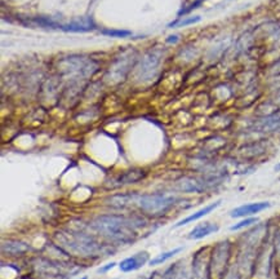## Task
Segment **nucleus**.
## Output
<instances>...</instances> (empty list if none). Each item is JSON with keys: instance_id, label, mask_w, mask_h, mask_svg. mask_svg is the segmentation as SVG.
<instances>
[{"instance_id": "obj_1", "label": "nucleus", "mask_w": 280, "mask_h": 279, "mask_svg": "<svg viewBox=\"0 0 280 279\" xmlns=\"http://www.w3.org/2000/svg\"><path fill=\"white\" fill-rule=\"evenodd\" d=\"M90 226L100 235L111 242L127 244L136 240V226L127 217L119 215H101L92 220Z\"/></svg>"}, {"instance_id": "obj_2", "label": "nucleus", "mask_w": 280, "mask_h": 279, "mask_svg": "<svg viewBox=\"0 0 280 279\" xmlns=\"http://www.w3.org/2000/svg\"><path fill=\"white\" fill-rule=\"evenodd\" d=\"M57 242L61 243L67 251L83 256H96L101 252L98 242L83 232L69 230V232L57 234Z\"/></svg>"}, {"instance_id": "obj_3", "label": "nucleus", "mask_w": 280, "mask_h": 279, "mask_svg": "<svg viewBox=\"0 0 280 279\" xmlns=\"http://www.w3.org/2000/svg\"><path fill=\"white\" fill-rule=\"evenodd\" d=\"M231 246L230 242H220L210 251L209 274L210 279H224L226 274L227 264L230 259Z\"/></svg>"}, {"instance_id": "obj_4", "label": "nucleus", "mask_w": 280, "mask_h": 279, "mask_svg": "<svg viewBox=\"0 0 280 279\" xmlns=\"http://www.w3.org/2000/svg\"><path fill=\"white\" fill-rule=\"evenodd\" d=\"M138 206L142 211L150 215H159L174 206L177 203L176 196L164 195V194H149L138 196Z\"/></svg>"}, {"instance_id": "obj_5", "label": "nucleus", "mask_w": 280, "mask_h": 279, "mask_svg": "<svg viewBox=\"0 0 280 279\" xmlns=\"http://www.w3.org/2000/svg\"><path fill=\"white\" fill-rule=\"evenodd\" d=\"M61 70L66 74H75L80 77H90L98 69L94 61L81 56H71L60 62Z\"/></svg>"}, {"instance_id": "obj_6", "label": "nucleus", "mask_w": 280, "mask_h": 279, "mask_svg": "<svg viewBox=\"0 0 280 279\" xmlns=\"http://www.w3.org/2000/svg\"><path fill=\"white\" fill-rule=\"evenodd\" d=\"M209 260V247H203L195 253L193 261V279H210Z\"/></svg>"}, {"instance_id": "obj_7", "label": "nucleus", "mask_w": 280, "mask_h": 279, "mask_svg": "<svg viewBox=\"0 0 280 279\" xmlns=\"http://www.w3.org/2000/svg\"><path fill=\"white\" fill-rule=\"evenodd\" d=\"M213 180L200 177H184L177 181V189L184 193H203L213 185Z\"/></svg>"}, {"instance_id": "obj_8", "label": "nucleus", "mask_w": 280, "mask_h": 279, "mask_svg": "<svg viewBox=\"0 0 280 279\" xmlns=\"http://www.w3.org/2000/svg\"><path fill=\"white\" fill-rule=\"evenodd\" d=\"M96 29V23L92 20V17H81L78 20H74L69 23H58L54 21L53 30H62L66 33H88Z\"/></svg>"}, {"instance_id": "obj_9", "label": "nucleus", "mask_w": 280, "mask_h": 279, "mask_svg": "<svg viewBox=\"0 0 280 279\" xmlns=\"http://www.w3.org/2000/svg\"><path fill=\"white\" fill-rule=\"evenodd\" d=\"M270 202H254V203H247L243 206H239L237 208H234L230 212V216L233 219H243V217H249L252 215L260 213L265 209L270 208Z\"/></svg>"}, {"instance_id": "obj_10", "label": "nucleus", "mask_w": 280, "mask_h": 279, "mask_svg": "<svg viewBox=\"0 0 280 279\" xmlns=\"http://www.w3.org/2000/svg\"><path fill=\"white\" fill-rule=\"evenodd\" d=\"M147 260H149V253L140 252V253H137V255L130 256V257L124 259L123 261L119 264V268L123 273L134 272V270L140 269L141 266H144Z\"/></svg>"}, {"instance_id": "obj_11", "label": "nucleus", "mask_w": 280, "mask_h": 279, "mask_svg": "<svg viewBox=\"0 0 280 279\" xmlns=\"http://www.w3.org/2000/svg\"><path fill=\"white\" fill-rule=\"evenodd\" d=\"M159 65V56L157 53H149L144 57V60L140 65V70H138V74H140V78L142 79H149L155 74L157 71V67Z\"/></svg>"}, {"instance_id": "obj_12", "label": "nucleus", "mask_w": 280, "mask_h": 279, "mask_svg": "<svg viewBox=\"0 0 280 279\" xmlns=\"http://www.w3.org/2000/svg\"><path fill=\"white\" fill-rule=\"evenodd\" d=\"M220 230V226L214 223H201L199 225H197L189 232V239L191 240H199L204 239L207 236L212 235L214 232H217Z\"/></svg>"}, {"instance_id": "obj_13", "label": "nucleus", "mask_w": 280, "mask_h": 279, "mask_svg": "<svg viewBox=\"0 0 280 279\" xmlns=\"http://www.w3.org/2000/svg\"><path fill=\"white\" fill-rule=\"evenodd\" d=\"M137 200H138V195H136V194H118V195L110 196L106 200V204L113 207L114 209H125L132 206Z\"/></svg>"}, {"instance_id": "obj_14", "label": "nucleus", "mask_w": 280, "mask_h": 279, "mask_svg": "<svg viewBox=\"0 0 280 279\" xmlns=\"http://www.w3.org/2000/svg\"><path fill=\"white\" fill-rule=\"evenodd\" d=\"M220 206H221V200H216V202L210 203V204L205 206L204 208L199 209V211H197V212L190 215V216H187L186 219H182L181 221H178V223L176 224V226H185V225H187V224H191V223H194V221H197V220L203 219V217H205L207 215L213 212L214 209L218 208Z\"/></svg>"}, {"instance_id": "obj_15", "label": "nucleus", "mask_w": 280, "mask_h": 279, "mask_svg": "<svg viewBox=\"0 0 280 279\" xmlns=\"http://www.w3.org/2000/svg\"><path fill=\"white\" fill-rule=\"evenodd\" d=\"M1 251H3V253L17 256L27 252L29 246L26 243L20 242V240H7V242L1 243Z\"/></svg>"}, {"instance_id": "obj_16", "label": "nucleus", "mask_w": 280, "mask_h": 279, "mask_svg": "<svg viewBox=\"0 0 280 279\" xmlns=\"http://www.w3.org/2000/svg\"><path fill=\"white\" fill-rule=\"evenodd\" d=\"M146 173L141 170H133V171H128V172L120 175L115 180V184L117 186L119 185H127V184H134L137 181H141L142 179H145Z\"/></svg>"}, {"instance_id": "obj_17", "label": "nucleus", "mask_w": 280, "mask_h": 279, "mask_svg": "<svg viewBox=\"0 0 280 279\" xmlns=\"http://www.w3.org/2000/svg\"><path fill=\"white\" fill-rule=\"evenodd\" d=\"M182 249H184V247H177V248L172 249V251H167V252L160 253V255H158L157 257H154V259H151L150 261H149V265L157 266V265H160V264L165 263L167 260L172 259L173 256L178 255V253H180Z\"/></svg>"}, {"instance_id": "obj_18", "label": "nucleus", "mask_w": 280, "mask_h": 279, "mask_svg": "<svg viewBox=\"0 0 280 279\" xmlns=\"http://www.w3.org/2000/svg\"><path fill=\"white\" fill-rule=\"evenodd\" d=\"M201 20V17L200 16H193V17H185V18H177L176 21L173 22H169L167 25V27H184V26H189V25H193V23H197Z\"/></svg>"}, {"instance_id": "obj_19", "label": "nucleus", "mask_w": 280, "mask_h": 279, "mask_svg": "<svg viewBox=\"0 0 280 279\" xmlns=\"http://www.w3.org/2000/svg\"><path fill=\"white\" fill-rule=\"evenodd\" d=\"M101 34L110 38H119V39L132 37V31L120 30V29H104V30H101Z\"/></svg>"}, {"instance_id": "obj_20", "label": "nucleus", "mask_w": 280, "mask_h": 279, "mask_svg": "<svg viewBox=\"0 0 280 279\" xmlns=\"http://www.w3.org/2000/svg\"><path fill=\"white\" fill-rule=\"evenodd\" d=\"M260 221V220L257 219V217H244V219H241L239 221V223L234 224L233 226H230V230L231 232H237V230H240V229H247V228H249V226L254 225V224H257Z\"/></svg>"}, {"instance_id": "obj_21", "label": "nucleus", "mask_w": 280, "mask_h": 279, "mask_svg": "<svg viewBox=\"0 0 280 279\" xmlns=\"http://www.w3.org/2000/svg\"><path fill=\"white\" fill-rule=\"evenodd\" d=\"M165 279H190V277H189V274H187V272L184 268L182 269H177V265H174L167 273Z\"/></svg>"}, {"instance_id": "obj_22", "label": "nucleus", "mask_w": 280, "mask_h": 279, "mask_svg": "<svg viewBox=\"0 0 280 279\" xmlns=\"http://www.w3.org/2000/svg\"><path fill=\"white\" fill-rule=\"evenodd\" d=\"M273 249H274V256L277 261L280 263V226L275 232V235H274V244H273Z\"/></svg>"}, {"instance_id": "obj_23", "label": "nucleus", "mask_w": 280, "mask_h": 279, "mask_svg": "<svg viewBox=\"0 0 280 279\" xmlns=\"http://www.w3.org/2000/svg\"><path fill=\"white\" fill-rule=\"evenodd\" d=\"M203 1H204V0H195V1H194V3H191L189 7L184 8V9H181L180 12H178V17L186 16V14H189L190 12H193L194 9H197L198 7H200V5L203 4Z\"/></svg>"}, {"instance_id": "obj_24", "label": "nucleus", "mask_w": 280, "mask_h": 279, "mask_svg": "<svg viewBox=\"0 0 280 279\" xmlns=\"http://www.w3.org/2000/svg\"><path fill=\"white\" fill-rule=\"evenodd\" d=\"M115 265H117V264H115V263L107 264V265H105V266H102V268H100V269H98V273H100V274H105V273H107V272H109V270L113 269V268Z\"/></svg>"}, {"instance_id": "obj_25", "label": "nucleus", "mask_w": 280, "mask_h": 279, "mask_svg": "<svg viewBox=\"0 0 280 279\" xmlns=\"http://www.w3.org/2000/svg\"><path fill=\"white\" fill-rule=\"evenodd\" d=\"M178 39H180V37L178 35H170V37H168V39H167V43H177L178 42Z\"/></svg>"}, {"instance_id": "obj_26", "label": "nucleus", "mask_w": 280, "mask_h": 279, "mask_svg": "<svg viewBox=\"0 0 280 279\" xmlns=\"http://www.w3.org/2000/svg\"><path fill=\"white\" fill-rule=\"evenodd\" d=\"M79 279H88L87 277H81V278H79Z\"/></svg>"}]
</instances>
